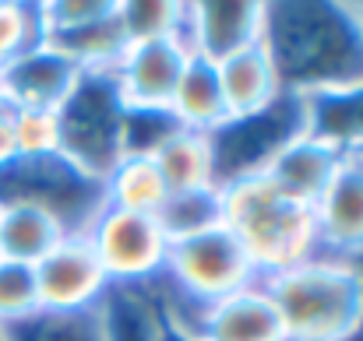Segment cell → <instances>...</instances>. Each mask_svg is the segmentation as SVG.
I'll use <instances>...</instances> for the list:
<instances>
[{
	"label": "cell",
	"instance_id": "cell-1",
	"mask_svg": "<svg viewBox=\"0 0 363 341\" xmlns=\"http://www.w3.org/2000/svg\"><path fill=\"white\" fill-rule=\"evenodd\" d=\"M264 50L289 96L363 81V21L342 0L264 4Z\"/></svg>",
	"mask_w": 363,
	"mask_h": 341
},
{
	"label": "cell",
	"instance_id": "cell-2",
	"mask_svg": "<svg viewBox=\"0 0 363 341\" xmlns=\"http://www.w3.org/2000/svg\"><path fill=\"white\" fill-rule=\"evenodd\" d=\"M219 219L250 253L261 282L321 257L314 204L282 194L264 173H243L219 183Z\"/></svg>",
	"mask_w": 363,
	"mask_h": 341
},
{
	"label": "cell",
	"instance_id": "cell-3",
	"mask_svg": "<svg viewBox=\"0 0 363 341\" xmlns=\"http://www.w3.org/2000/svg\"><path fill=\"white\" fill-rule=\"evenodd\" d=\"M261 285L279 306L289 341H353L363 328L360 260L311 257Z\"/></svg>",
	"mask_w": 363,
	"mask_h": 341
},
{
	"label": "cell",
	"instance_id": "cell-4",
	"mask_svg": "<svg viewBox=\"0 0 363 341\" xmlns=\"http://www.w3.org/2000/svg\"><path fill=\"white\" fill-rule=\"evenodd\" d=\"M64 158L85 176L103 180L127 151V106L113 71H82L74 92L57 110Z\"/></svg>",
	"mask_w": 363,
	"mask_h": 341
},
{
	"label": "cell",
	"instance_id": "cell-5",
	"mask_svg": "<svg viewBox=\"0 0 363 341\" xmlns=\"http://www.w3.org/2000/svg\"><path fill=\"white\" fill-rule=\"evenodd\" d=\"M82 236L92 243L110 285H121V289L148 285L166 267L169 236L152 215H134V212H121L106 204Z\"/></svg>",
	"mask_w": 363,
	"mask_h": 341
},
{
	"label": "cell",
	"instance_id": "cell-6",
	"mask_svg": "<svg viewBox=\"0 0 363 341\" xmlns=\"http://www.w3.org/2000/svg\"><path fill=\"white\" fill-rule=\"evenodd\" d=\"M293 134H300V106H296V96H289V92H282L261 113L230 120L223 130L212 134L216 183H226V180L243 176V173H261V166Z\"/></svg>",
	"mask_w": 363,
	"mask_h": 341
},
{
	"label": "cell",
	"instance_id": "cell-7",
	"mask_svg": "<svg viewBox=\"0 0 363 341\" xmlns=\"http://www.w3.org/2000/svg\"><path fill=\"white\" fill-rule=\"evenodd\" d=\"M187 60H191V50L184 35L130 42L113 67V81H117L123 106L134 113H169V103Z\"/></svg>",
	"mask_w": 363,
	"mask_h": 341
},
{
	"label": "cell",
	"instance_id": "cell-8",
	"mask_svg": "<svg viewBox=\"0 0 363 341\" xmlns=\"http://www.w3.org/2000/svg\"><path fill=\"white\" fill-rule=\"evenodd\" d=\"M35 285L39 310H89L99 306L110 292V278L82 232L67 236L35 264Z\"/></svg>",
	"mask_w": 363,
	"mask_h": 341
},
{
	"label": "cell",
	"instance_id": "cell-9",
	"mask_svg": "<svg viewBox=\"0 0 363 341\" xmlns=\"http://www.w3.org/2000/svg\"><path fill=\"white\" fill-rule=\"evenodd\" d=\"M264 39V0H198L187 4L184 42L191 57L226 60Z\"/></svg>",
	"mask_w": 363,
	"mask_h": 341
},
{
	"label": "cell",
	"instance_id": "cell-10",
	"mask_svg": "<svg viewBox=\"0 0 363 341\" xmlns=\"http://www.w3.org/2000/svg\"><path fill=\"white\" fill-rule=\"evenodd\" d=\"M169 324L180 328L184 335H191L194 341H289L282 313L261 282L247 285L226 299H216L212 306L198 310L184 324H177V320H169Z\"/></svg>",
	"mask_w": 363,
	"mask_h": 341
},
{
	"label": "cell",
	"instance_id": "cell-11",
	"mask_svg": "<svg viewBox=\"0 0 363 341\" xmlns=\"http://www.w3.org/2000/svg\"><path fill=\"white\" fill-rule=\"evenodd\" d=\"M78 78L82 67L50 42H43L0 67V99L11 110H60L64 99L74 92Z\"/></svg>",
	"mask_w": 363,
	"mask_h": 341
},
{
	"label": "cell",
	"instance_id": "cell-12",
	"mask_svg": "<svg viewBox=\"0 0 363 341\" xmlns=\"http://www.w3.org/2000/svg\"><path fill=\"white\" fill-rule=\"evenodd\" d=\"M314 222L321 257H363V155H346L342 169L314 204Z\"/></svg>",
	"mask_w": 363,
	"mask_h": 341
},
{
	"label": "cell",
	"instance_id": "cell-13",
	"mask_svg": "<svg viewBox=\"0 0 363 341\" xmlns=\"http://www.w3.org/2000/svg\"><path fill=\"white\" fill-rule=\"evenodd\" d=\"M342 162H346V155L339 148L300 130L261 166V173L282 194H289L303 204H318L321 194L328 190V183L335 180V173L342 169Z\"/></svg>",
	"mask_w": 363,
	"mask_h": 341
},
{
	"label": "cell",
	"instance_id": "cell-14",
	"mask_svg": "<svg viewBox=\"0 0 363 341\" xmlns=\"http://www.w3.org/2000/svg\"><path fill=\"white\" fill-rule=\"evenodd\" d=\"M300 130L328 141L342 155H363V81L296 96Z\"/></svg>",
	"mask_w": 363,
	"mask_h": 341
},
{
	"label": "cell",
	"instance_id": "cell-15",
	"mask_svg": "<svg viewBox=\"0 0 363 341\" xmlns=\"http://www.w3.org/2000/svg\"><path fill=\"white\" fill-rule=\"evenodd\" d=\"M71 232L50 208L35 201H4L0 204V257L39 264L50 250H57Z\"/></svg>",
	"mask_w": 363,
	"mask_h": 341
},
{
	"label": "cell",
	"instance_id": "cell-16",
	"mask_svg": "<svg viewBox=\"0 0 363 341\" xmlns=\"http://www.w3.org/2000/svg\"><path fill=\"white\" fill-rule=\"evenodd\" d=\"M216 67H219V81H223L226 106H230L233 120L261 113L282 96V85H279V74H275V64H272L264 42L219 60Z\"/></svg>",
	"mask_w": 363,
	"mask_h": 341
},
{
	"label": "cell",
	"instance_id": "cell-17",
	"mask_svg": "<svg viewBox=\"0 0 363 341\" xmlns=\"http://www.w3.org/2000/svg\"><path fill=\"white\" fill-rule=\"evenodd\" d=\"M169 116L180 127L201 130V134H216L233 120L230 106H226L223 81H219V67L212 60H201V57L187 60L180 85L173 92V103H169Z\"/></svg>",
	"mask_w": 363,
	"mask_h": 341
},
{
	"label": "cell",
	"instance_id": "cell-18",
	"mask_svg": "<svg viewBox=\"0 0 363 341\" xmlns=\"http://www.w3.org/2000/svg\"><path fill=\"white\" fill-rule=\"evenodd\" d=\"M169 194H194V190H216V151L212 134L177 127L155 151H152Z\"/></svg>",
	"mask_w": 363,
	"mask_h": 341
},
{
	"label": "cell",
	"instance_id": "cell-19",
	"mask_svg": "<svg viewBox=\"0 0 363 341\" xmlns=\"http://www.w3.org/2000/svg\"><path fill=\"white\" fill-rule=\"evenodd\" d=\"M103 197L110 208L155 219L169 201V187L152 155H123L103 176Z\"/></svg>",
	"mask_w": 363,
	"mask_h": 341
},
{
	"label": "cell",
	"instance_id": "cell-20",
	"mask_svg": "<svg viewBox=\"0 0 363 341\" xmlns=\"http://www.w3.org/2000/svg\"><path fill=\"white\" fill-rule=\"evenodd\" d=\"M7 341H110L106 310H35L14 324H0Z\"/></svg>",
	"mask_w": 363,
	"mask_h": 341
},
{
	"label": "cell",
	"instance_id": "cell-21",
	"mask_svg": "<svg viewBox=\"0 0 363 341\" xmlns=\"http://www.w3.org/2000/svg\"><path fill=\"white\" fill-rule=\"evenodd\" d=\"M46 42L53 50H60L67 60H74L82 71H113L127 50L117 7L92 25H82L71 32H53V35H46Z\"/></svg>",
	"mask_w": 363,
	"mask_h": 341
},
{
	"label": "cell",
	"instance_id": "cell-22",
	"mask_svg": "<svg viewBox=\"0 0 363 341\" xmlns=\"http://www.w3.org/2000/svg\"><path fill=\"white\" fill-rule=\"evenodd\" d=\"M103 310H106L110 341H162V313L155 299L148 296V289L110 285Z\"/></svg>",
	"mask_w": 363,
	"mask_h": 341
},
{
	"label": "cell",
	"instance_id": "cell-23",
	"mask_svg": "<svg viewBox=\"0 0 363 341\" xmlns=\"http://www.w3.org/2000/svg\"><path fill=\"white\" fill-rule=\"evenodd\" d=\"M117 18H121L127 46L148 42V39H166V35H184L187 4H180V0H117Z\"/></svg>",
	"mask_w": 363,
	"mask_h": 341
},
{
	"label": "cell",
	"instance_id": "cell-24",
	"mask_svg": "<svg viewBox=\"0 0 363 341\" xmlns=\"http://www.w3.org/2000/svg\"><path fill=\"white\" fill-rule=\"evenodd\" d=\"M46 42L43 4L35 0H0V67L18 60L21 53Z\"/></svg>",
	"mask_w": 363,
	"mask_h": 341
},
{
	"label": "cell",
	"instance_id": "cell-25",
	"mask_svg": "<svg viewBox=\"0 0 363 341\" xmlns=\"http://www.w3.org/2000/svg\"><path fill=\"white\" fill-rule=\"evenodd\" d=\"M14 148L18 162H46L64 155L57 110H14Z\"/></svg>",
	"mask_w": 363,
	"mask_h": 341
},
{
	"label": "cell",
	"instance_id": "cell-26",
	"mask_svg": "<svg viewBox=\"0 0 363 341\" xmlns=\"http://www.w3.org/2000/svg\"><path fill=\"white\" fill-rule=\"evenodd\" d=\"M169 239L198 232V229L219 222V187L216 190H194V194H169L166 208L155 215Z\"/></svg>",
	"mask_w": 363,
	"mask_h": 341
},
{
	"label": "cell",
	"instance_id": "cell-27",
	"mask_svg": "<svg viewBox=\"0 0 363 341\" xmlns=\"http://www.w3.org/2000/svg\"><path fill=\"white\" fill-rule=\"evenodd\" d=\"M39 310L35 267L0 257V324H14Z\"/></svg>",
	"mask_w": 363,
	"mask_h": 341
},
{
	"label": "cell",
	"instance_id": "cell-28",
	"mask_svg": "<svg viewBox=\"0 0 363 341\" xmlns=\"http://www.w3.org/2000/svg\"><path fill=\"white\" fill-rule=\"evenodd\" d=\"M113 7H117V0H46V4H43L46 35L92 25V21L106 18Z\"/></svg>",
	"mask_w": 363,
	"mask_h": 341
},
{
	"label": "cell",
	"instance_id": "cell-29",
	"mask_svg": "<svg viewBox=\"0 0 363 341\" xmlns=\"http://www.w3.org/2000/svg\"><path fill=\"white\" fill-rule=\"evenodd\" d=\"M18 162V148H14V110L7 103H0V173L11 169Z\"/></svg>",
	"mask_w": 363,
	"mask_h": 341
},
{
	"label": "cell",
	"instance_id": "cell-30",
	"mask_svg": "<svg viewBox=\"0 0 363 341\" xmlns=\"http://www.w3.org/2000/svg\"><path fill=\"white\" fill-rule=\"evenodd\" d=\"M162 341H194V338H191V335H184L180 328H173V324L162 317Z\"/></svg>",
	"mask_w": 363,
	"mask_h": 341
},
{
	"label": "cell",
	"instance_id": "cell-31",
	"mask_svg": "<svg viewBox=\"0 0 363 341\" xmlns=\"http://www.w3.org/2000/svg\"><path fill=\"white\" fill-rule=\"evenodd\" d=\"M0 341H7V338H4V331H0Z\"/></svg>",
	"mask_w": 363,
	"mask_h": 341
},
{
	"label": "cell",
	"instance_id": "cell-32",
	"mask_svg": "<svg viewBox=\"0 0 363 341\" xmlns=\"http://www.w3.org/2000/svg\"><path fill=\"white\" fill-rule=\"evenodd\" d=\"M0 103H4V99H0Z\"/></svg>",
	"mask_w": 363,
	"mask_h": 341
}]
</instances>
